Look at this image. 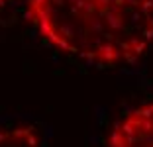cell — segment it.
I'll return each instance as SVG.
<instances>
[{"instance_id": "4", "label": "cell", "mask_w": 153, "mask_h": 147, "mask_svg": "<svg viewBox=\"0 0 153 147\" xmlns=\"http://www.w3.org/2000/svg\"><path fill=\"white\" fill-rule=\"evenodd\" d=\"M12 2H14V0H0V10H2V8H6L8 4H12Z\"/></svg>"}, {"instance_id": "1", "label": "cell", "mask_w": 153, "mask_h": 147, "mask_svg": "<svg viewBox=\"0 0 153 147\" xmlns=\"http://www.w3.org/2000/svg\"><path fill=\"white\" fill-rule=\"evenodd\" d=\"M26 14L53 49L92 67H128L153 45V0H27Z\"/></svg>"}, {"instance_id": "3", "label": "cell", "mask_w": 153, "mask_h": 147, "mask_svg": "<svg viewBox=\"0 0 153 147\" xmlns=\"http://www.w3.org/2000/svg\"><path fill=\"white\" fill-rule=\"evenodd\" d=\"M0 147H45L43 137L32 124H10L0 128Z\"/></svg>"}, {"instance_id": "2", "label": "cell", "mask_w": 153, "mask_h": 147, "mask_svg": "<svg viewBox=\"0 0 153 147\" xmlns=\"http://www.w3.org/2000/svg\"><path fill=\"white\" fill-rule=\"evenodd\" d=\"M104 147H153V94L114 118Z\"/></svg>"}]
</instances>
